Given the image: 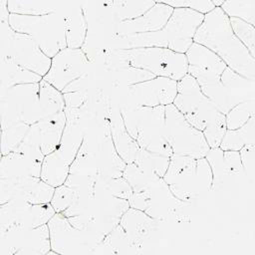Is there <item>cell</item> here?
I'll return each instance as SVG.
<instances>
[{
	"label": "cell",
	"instance_id": "17",
	"mask_svg": "<svg viewBox=\"0 0 255 255\" xmlns=\"http://www.w3.org/2000/svg\"><path fill=\"white\" fill-rule=\"evenodd\" d=\"M120 224L125 229L136 253L158 243L163 237L168 223L147 215L145 212L129 207L123 215Z\"/></svg>",
	"mask_w": 255,
	"mask_h": 255
},
{
	"label": "cell",
	"instance_id": "31",
	"mask_svg": "<svg viewBox=\"0 0 255 255\" xmlns=\"http://www.w3.org/2000/svg\"><path fill=\"white\" fill-rule=\"evenodd\" d=\"M43 77L16 64L9 59H1L0 64V93L21 84L40 83Z\"/></svg>",
	"mask_w": 255,
	"mask_h": 255
},
{
	"label": "cell",
	"instance_id": "49",
	"mask_svg": "<svg viewBox=\"0 0 255 255\" xmlns=\"http://www.w3.org/2000/svg\"><path fill=\"white\" fill-rule=\"evenodd\" d=\"M254 150H255L254 144L245 145L239 150L244 177L247 180V182H250V183H252L254 180V171H255Z\"/></svg>",
	"mask_w": 255,
	"mask_h": 255
},
{
	"label": "cell",
	"instance_id": "7",
	"mask_svg": "<svg viewBox=\"0 0 255 255\" xmlns=\"http://www.w3.org/2000/svg\"><path fill=\"white\" fill-rule=\"evenodd\" d=\"M172 105L192 127L201 131L225 120V115L216 109L189 74L177 81V93Z\"/></svg>",
	"mask_w": 255,
	"mask_h": 255
},
{
	"label": "cell",
	"instance_id": "36",
	"mask_svg": "<svg viewBox=\"0 0 255 255\" xmlns=\"http://www.w3.org/2000/svg\"><path fill=\"white\" fill-rule=\"evenodd\" d=\"M204 157L212 172V192L223 189L230 183L236 182L227 168L223 150L220 147L210 148Z\"/></svg>",
	"mask_w": 255,
	"mask_h": 255
},
{
	"label": "cell",
	"instance_id": "37",
	"mask_svg": "<svg viewBox=\"0 0 255 255\" xmlns=\"http://www.w3.org/2000/svg\"><path fill=\"white\" fill-rule=\"evenodd\" d=\"M109 6L116 18V20L120 23L127 20H131L143 15L147 12L154 4V0H119V1H111L108 0Z\"/></svg>",
	"mask_w": 255,
	"mask_h": 255
},
{
	"label": "cell",
	"instance_id": "18",
	"mask_svg": "<svg viewBox=\"0 0 255 255\" xmlns=\"http://www.w3.org/2000/svg\"><path fill=\"white\" fill-rule=\"evenodd\" d=\"M54 191L55 187L36 176L0 178L1 204L12 199L23 200L30 204H46L51 202Z\"/></svg>",
	"mask_w": 255,
	"mask_h": 255
},
{
	"label": "cell",
	"instance_id": "39",
	"mask_svg": "<svg viewBox=\"0 0 255 255\" xmlns=\"http://www.w3.org/2000/svg\"><path fill=\"white\" fill-rule=\"evenodd\" d=\"M98 172L99 165L97 154L87 146L85 141H83L75 159L70 164V173L97 177Z\"/></svg>",
	"mask_w": 255,
	"mask_h": 255
},
{
	"label": "cell",
	"instance_id": "9",
	"mask_svg": "<svg viewBox=\"0 0 255 255\" xmlns=\"http://www.w3.org/2000/svg\"><path fill=\"white\" fill-rule=\"evenodd\" d=\"M0 55L43 78L52 62L30 35L14 31L7 22H0Z\"/></svg>",
	"mask_w": 255,
	"mask_h": 255
},
{
	"label": "cell",
	"instance_id": "6",
	"mask_svg": "<svg viewBox=\"0 0 255 255\" xmlns=\"http://www.w3.org/2000/svg\"><path fill=\"white\" fill-rule=\"evenodd\" d=\"M8 23L14 31L30 35L51 59L67 48L65 23L61 14L41 16L10 14Z\"/></svg>",
	"mask_w": 255,
	"mask_h": 255
},
{
	"label": "cell",
	"instance_id": "47",
	"mask_svg": "<svg viewBox=\"0 0 255 255\" xmlns=\"http://www.w3.org/2000/svg\"><path fill=\"white\" fill-rule=\"evenodd\" d=\"M78 190L66 184L55 188L51 204L57 213H63L77 198Z\"/></svg>",
	"mask_w": 255,
	"mask_h": 255
},
{
	"label": "cell",
	"instance_id": "48",
	"mask_svg": "<svg viewBox=\"0 0 255 255\" xmlns=\"http://www.w3.org/2000/svg\"><path fill=\"white\" fill-rule=\"evenodd\" d=\"M173 9L175 8H187L205 15L215 9V5L211 0H163L160 1Z\"/></svg>",
	"mask_w": 255,
	"mask_h": 255
},
{
	"label": "cell",
	"instance_id": "4",
	"mask_svg": "<svg viewBox=\"0 0 255 255\" xmlns=\"http://www.w3.org/2000/svg\"><path fill=\"white\" fill-rule=\"evenodd\" d=\"M129 135L139 147L170 157L173 153L165 139V112L163 106L134 107L119 106Z\"/></svg>",
	"mask_w": 255,
	"mask_h": 255
},
{
	"label": "cell",
	"instance_id": "23",
	"mask_svg": "<svg viewBox=\"0 0 255 255\" xmlns=\"http://www.w3.org/2000/svg\"><path fill=\"white\" fill-rule=\"evenodd\" d=\"M172 12V7L160 1H155V4L143 15L118 23L116 36H128L158 31L167 23Z\"/></svg>",
	"mask_w": 255,
	"mask_h": 255
},
{
	"label": "cell",
	"instance_id": "41",
	"mask_svg": "<svg viewBox=\"0 0 255 255\" xmlns=\"http://www.w3.org/2000/svg\"><path fill=\"white\" fill-rule=\"evenodd\" d=\"M220 8L228 18H237L255 25V0L223 1Z\"/></svg>",
	"mask_w": 255,
	"mask_h": 255
},
{
	"label": "cell",
	"instance_id": "2",
	"mask_svg": "<svg viewBox=\"0 0 255 255\" xmlns=\"http://www.w3.org/2000/svg\"><path fill=\"white\" fill-rule=\"evenodd\" d=\"M204 15L187 8H175L167 23L158 31L115 36L109 49L128 50L134 48L159 47L176 53L185 54L193 44L196 30L202 23Z\"/></svg>",
	"mask_w": 255,
	"mask_h": 255
},
{
	"label": "cell",
	"instance_id": "8",
	"mask_svg": "<svg viewBox=\"0 0 255 255\" xmlns=\"http://www.w3.org/2000/svg\"><path fill=\"white\" fill-rule=\"evenodd\" d=\"M117 51L129 65L149 72L154 77L168 78L177 82L187 75L188 64L185 54L159 47Z\"/></svg>",
	"mask_w": 255,
	"mask_h": 255
},
{
	"label": "cell",
	"instance_id": "5",
	"mask_svg": "<svg viewBox=\"0 0 255 255\" xmlns=\"http://www.w3.org/2000/svg\"><path fill=\"white\" fill-rule=\"evenodd\" d=\"M128 203L129 207L139 209L169 225L185 224L192 220L194 203L175 197L162 177L149 188L140 192H132Z\"/></svg>",
	"mask_w": 255,
	"mask_h": 255
},
{
	"label": "cell",
	"instance_id": "20",
	"mask_svg": "<svg viewBox=\"0 0 255 255\" xmlns=\"http://www.w3.org/2000/svg\"><path fill=\"white\" fill-rule=\"evenodd\" d=\"M56 211L51 203L30 204L12 199L0 206V230L10 226L35 228L47 224Z\"/></svg>",
	"mask_w": 255,
	"mask_h": 255
},
{
	"label": "cell",
	"instance_id": "32",
	"mask_svg": "<svg viewBox=\"0 0 255 255\" xmlns=\"http://www.w3.org/2000/svg\"><path fill=\"white\" fill-rule=\"evenodd\" d=\"M66 108L64 95L44 79L40 82L39 104L36 114V124L40 121L64 111Z\"/></svg>",
	"mask_w": 255,
	"mask_h": 255
},
{
	"label": "cell",
	"instance_id": "50",
	"mask_svg": "<svg viewBox=\"0 0 255 255\" xmlns=\"http://www.w3.org/2000/svg\"><path fill=\"white\" fill-rule=\"evenodd\" d=\"M10 12L7 8V0H0V22H7L9 21Z\"/></svg>",
	"mask_w": 255,
	"mask_h": 255
},
{
	"label": "cell",
	"instance_id": "14",
	"mask_svg": "<svg viewBox=\"0 0 255 255\" xmlns=\"http://www.w3.org/2000/svg\"><path fill=\"white\" fill-rule=\"evenodd\" d=\"M216 109L226 115L236 105L255 99V80H249L228 67L213 83L200 87Z\"/></svg>",
	"mask_w": 255,
	"mask_h": 255
},
{
	"label": "cell",
	"instance_id": "28",
	"mask_svg": "<svg viewBox=\"0 0 255 255\" xmlns=\"http://www.w3.org/2000/svg\"><path fill=\"white\" fill-rule=\"evenodd\" d=\"M42 163L34 161L18 151H11L6 155H1L0 178L36 176L40 177Z\"/></svg>",
	"mask_w": 255,
	"mask_h": 255
},
{
	"label": "cell",
	"instance_id": "11",
	"mask_svg": "<svg viewBox=\"0 0 255 255\" xmlns=\"http://www.w3.org/2000/svg\"><path fill=\"white\" fill-rule=\"evenodd\" d=\"M82 7L87 22V35L82 47L90 62L109 50L116 36L118 21L116 20L108 0L82 1Z\"/></svg>",
	"mask_w": 255,
	"mask_h": 255
},
{
	"label": "cell",
	"instance_id": "42",
	"mask_svg": "<svg viewBox=\"0 0 255 255\" xmlns=\"http://www.w3.org/2000/svg\"><path fill=\"white\" fill-rule=\"evenodd\" d=\"M169 158L170 157L168 156L152 152L140 147L136 153L134 163L140 168L149 172H153L158 176L162 177L168 167Z\"/></svg>",
	"mask_w": 255,
	"mask_h": 255
},
{
	"label": "cell",
	"instance_id": "38",
	"mask_svg": "<svg viewBox=\"0 0 255 255\" xmlns=\"http://www.w3.org/2000/svg\"><path fill=\"white\" fill-rule=\"evenodd\" d=\"M123 177L128 182L133 192L143 191L152 186L161 178L153 172L140 168L134 162L128 163L126 165L123 172Z\"/></svg>",
	"mask_w": 255,
	"mask_h": 255
},
{
	"label": "cell",
	"instance_id": "44",
	"mask_svg": "<svg viewBox=\"0 0 255 255\" xmlns=\"http://www.w3.org/2000/svg\"><path fill=\"white\" fill-rule=\"evenodd\" d=\"M255 99L244 101L233 107L226 115L227 129H235L242 127L250 118L254 117Z\"/></svg>",
	"mask_w": 255,
	"mask_h": 255
},
{
	"label": "cell",
	"instance_id": "25",
	"mask_svg": "<svg viewBox=\"0 0 255 255\" xmlns=\"http://www.w3.org/2000/svg\"><path fill=\"white\" fill-rule=\"evenodd\" d=\"M108 115L112 139L118 153L127 164L134 162L136 153L140 147L136 140L128 132L121 110L112 100L110 102Z\"/></svg>",
	"mask_w": 255,
	"mask_h": 255
},
{
	"label": "cell",
	"instance_id": "43",
	"mask_svg": "<svg viewBox=\"0 0 255 255\" xmlns=\"http://www.w3.org/2000/svg\"><path fill=\"white\" fill-rule=\"evenodd\" d=\"M30 126L25 123H17L1 128V155H6L18 147Z\"/></svg>",
	"mask_w": 255,
	"mask_h": 255
},
{
	"label": "cell",
	"instance_id": "10",
	"mask_svg": "<svg viewBox=\"0 0 255 255\" xmlns=\"http://www.w3.org/2000/svg\"><path fill=\"white\" fill-rule=\"evenodd\" d=\"M177 93V82L168 78L155 77L151 80L129 86L113 85L111 100L118 106L134 107L168 106L174 101Z\"/></svg>",
	"mask_w": 255,
	"mask_h": 255
},
{
	"label": "cell",
	"instance_id": "15",
	"mask_svg": "<svg viewBox=\"0 0 255 255\" xmlns=\"http://www.w3.org/2000/svg\"><path fill=\"white\" fill-rule=\"evenodd\" d=\"M50 251L48 224L35 228L10 226L0 230V255H48Z\"/></svg>",
	"mask_w": 255,
	"mask_h": 255
},
{
	"label": "cell",
	"instance_id": "40",
	"mask_svg": "<svg viewBox=\"0 0 255 255\" xmlns=\"http://www.w3.org/2000/svg\"><path fill=\"white\" fill-rule=\"evenodd\" d=\"M14 151H18L34 161L43 162L45 154L41 149L40 129L37 124L30 126L25 137Z\"/></svg>",
	"mask_w": 255,
	"mask_h": 255
},
{
	"label": "cell",
	"instance_id": "13",
	"mask_svg": "<svg viewBox=\"0 0 255 255\" xmlns=\"http://www.w3.org/2000/svg\"><path fill=\"white\" fill-rule=\"evenodd\" d=\"M40 83L13 86L0 93L1 128L25 123L36 124Z\"/></svg>",
	"mask_w": 255,
	"mask_h": 255
},
{
	"label": "cell",
	"instance_id": "34",
	"mask_svg": "<svg viewBox=\"0 0 255 255\" xmlns=\"http://www.w3.org/2000/svg\"><path fill=\"white\" fill-rule=\"evenodd\" d=\"M93 254H137L121 224L116 226L95 248Z\"/></svg>",
	"mask_w": 255,
	"mask_h": 255
},
{
	"label": "cell",
	"instance_id": "21",
	"mask_svg": "<svg viewBox=\"0 0 255 255\" xmlns=\"http://www.w3.org/2000/svg\"><path fill=\"white\" fill-rule=\"evenodd\" d=\"M128 208V200L110 194L96 180L94 204L89 213L92 214L98 227L105 236L120 224L123 215Z\"/></svg>",
	"mask_w": 255,
	"mask_h": 255
},
{
	"label": "cell",
	"instance_id": "45",
	"mask_svg": "<svg viewBox=\"0 0 255 255\" xmlns=\"http://www.w3.org/2000/svg\"><path fill=\"white\" fill-rule=\"evenodd\" d=\"M229 22L235 36L255 58V27L237 18H229Z\"/></svg>",
	"mask_w": 255,
	"mask_h": 255
},
{
	"label": "cell",
	"instance_id": "16",
	"mask_svg": "<svg viewBox=\"0 0 255 255\" xmlns=\"http://www.w3.org/2000/svg\"><path fill=\"white\" fill-rule=\"evenodd\" d=\"M47 224L50 230L51 250L56 255L93 254L100 244L88 233L74 227L62 213L56 212Z\"/></svg>",
	"mask_w": 255,
	"mask_h": 255
},
{
	"label": "cell",
	"instance_id": "22",
	"mask_svg": "<svg viewBox=\"0 0 255 255\" xmlns=\"http://www.w3.org/2000/svg\"><path fill=\"white\" fill-rule=\"evenodd\" d=\"M185 56L188 64L187 74L196 80L199 87L218 80L222 72L227 68L217 55L194 42L185 53Z\"/></svg>",
	"mask_w": 255,
	"mask_h": 255
},
{
	"label": "cell",
	"instance_id": "35",
	"mask_svg": "<svg viewBox=\"0 0 255 255\" xmlns=\"http://www.w3.org/2000/svg\"><path fill=\"white\" fill-rule=\"evenodd\" d=\"M248 144H255V117L238 128L226 129L219 147L222 150L239 151Z\"/></svg>",
	"mask_w": 255,
	"mask_h": 255
},
{
	"label": "cell",
	"instance_id": "19",
	"mask_svg": "<svg viewBox=\"0 0 255 255\" xmlns=\"http://www.w3.org/2000/svg\"><path fill=\"white\" fill-rule=\"evenodd\" d=\"M90 65L91 62L82 48H65L52 58L51 67L43 79L63 92L72 82L84 75Z\"/></svg>",
	"mask_w": 255,
	"mask_h": 255
},
{
	"label": "cell",
	"instance_id": "26",
	"mask_svg": "<svg viewBox=\"0 0 255 255\" xmlns=\"http://www.w3.org/2000/svg\"><path fill=\"white\" fill-rule=\"evenodd\" d=\"M97 159L99 165L98 174L107 178L123 176L127 163L118 153L112 139L110 128L101 135L97 147Z\"/></svg>",
	"mask_w": 255,
	"mask_h": 255
},
{
	"label": "cell",
	"instance_id": "1",
	"mask_svg": "<svg viewBox=\"0 0 255 255\" xmlns=\"http://www.w3.org/2000/svg\"><path fill=\"white\" fill-rule=\"evenodd\" d=\"M193 42L209 49L235 73L255 80V58L235 36L229 18L220 7L204 15Z\"/></svg>",
	"mask_w": 255,
	"mask_h": 255
},
{
	"label": "cell",
	"instance_id": "12",
	"mask_svg": "<svg viewBox=\"0 0 255 255\" xmlns=\"http://www.w3.org/2000/svg\"><path fill=\"white\" fill-rule=\"evenodd\" d=\"M165 139L172 153L194 158L204 157L210 149L201 130L192 127L171 104L164 107Z\"/></svg>",
	"mask_w": 255,
	"mask_h": 255
},
{
	"label": "cell",
	"instance_id": "30",
	"mask_svg": "<svg viewBox=\"0 0 255 255\" xmlns=\"http://www.w3.org/2000/svg\"><path fill=\"white\" fill-rule=\"evenodd\" d=\"M72 4V1H33V0H7L10 14L19 15H49L60 14Z\"/></svg>",
	"mask_w": 255,
	"mask_h": 255
},
{
	"label": "cell",
	"instance_id": "3",
	"mask_svg": "<svg viewBox=\"0 0 255 255\" xmlns=\"http://www.w3.org/2000/svg\"><path fill=\"white\" fill-rule=\"evenodd\" d=\"M162 178L182 201L195 204L212 193V172L205 157L173 153Z\"/></svg>",
	"mask_w": 255,
	"mask_h": 255
},
{
	"label": "cell",
	"instance_id": "24",
	"mask_svg": "<svg viewBox=\"0 0 255 255\" xmlns=\"http://www.w3.org/2000/svg\"><path fill=\"white\" fill-rule=\"evenodd\" d=\"M66 125L57 153L69 164L75 159L85 137V129L82 124L79 108H65Z\"/></svg>",
	"mask_w": 255,
	"mask_h": 255
},
{
	"label": "cell",
	"instance_id": "27",
	"mask_svg": "<svg viewBox=\"0 0 255 255\" xmlns=\"http://www.w3.org/2000/svg\"><path fill=\"white\" fill-rule=\"evenodd\" d=\"M60 14L65 23L67 48H82L87 35V22L82 1H72V4Z\"/></svg>",
	"mask_w": 255,
	"mask_h": 255
},
{
	"label": "cell",
	"instance_id": "29",
	"mask_svg": "<svg viewBox=\"0 0 255 255\" xmlns=\"http://www.w3.org/2000/svg\"><path fill=\"white\" fill-rule=\"evenodd\" d=\"M40 129L41 149L45 155L56 150L66 125L65 110L37 123Z\"/></svg>",
	"mask_w": 255,
	"mask_h": 255
},
{
	"label": "cell",
	"instance_id": "33",
	"mask_svg": "<svg viewBox=\"0 0 255 255\" xmlns=\"http://www.w3.org/2000/svg\"><path fill=\"white\" fill-rule=\"evenodd\" d=\"M70 173V164L67 163L56 150L45 155L40 178L53 187H58L65 183Z\"/></svg>",
	"mask_w": 255,
	"mask_h": 255
},
{
	"label": "cell",
	"instance_id": "46",
	"mask_svg": "<svg viewBox=\"0 0 255 255\" xmlns=\"http://www.w3.org/2000/svg\"><path fill=\"white\" fill-rule=\"evenodd\" d=\"M96 180L103 185L106 191L116 197L128 200L133 192L128 182L123 176L116 178H107L101 174H97Z\"/></svg>",
	"mask_w": 255,
	"mask_h": 255
}]
</instances>
